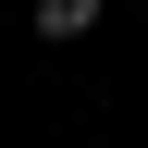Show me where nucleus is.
I'll return each instance as SVG.
<instances>
[{
	"label": "nucleus",
	"mask_w": 148,
	"mask_h": 148,
	"mask_svg": "<svg viewBox=\"0 0 148 148\" xmlns=\"http://www.w3.org/2000/svg\"><path fill=\"white\" fill-rule=\"evenodd\" d=\"M25 12H37V37H86V25L111 12V0H25Z\"/></svg>",
	"instance_id": "obj_1"
}]
</instances>
